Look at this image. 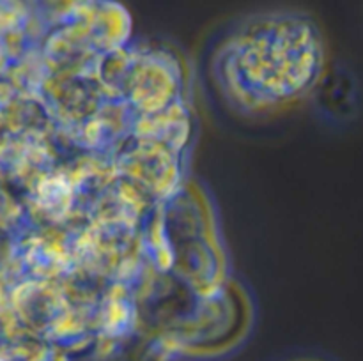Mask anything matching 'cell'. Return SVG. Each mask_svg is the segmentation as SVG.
I'll return each instance as SVG.
<instances>
[]
</instances>
